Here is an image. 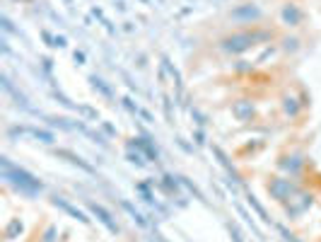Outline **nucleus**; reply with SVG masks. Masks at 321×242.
<instances>
[{
	"mask_svg": "<svg viewBox=\"0 0 321 242\" xmlns=\"http://www.w3.org/2000/svg\"><path fill=\"white\" fill-rule=\"evenodd\" d=\"M92 208H94V213L99 215V221L104 225H109V230H114V233H116V225L111 223V218H109V213H106V211H104V208H101V206H92Z\"/></svg>",
	"mask_w": 321,
	"mask_h": 242,
	"instance_id": "nucleus-2",
	"label": "nucleus"
},
{
	"mask_svg": "<svg viewBox=\"0 0 321 242\" xmlns=\"http://www.w3.org/2000/svg\"><path fill=\"white\" fill-rule=\"evenodd\" d=\"M251 41H254V37H249V34H244V37H229L225 39L220 44L222 51H232V54H237V51H244V49L251 46Z\"/></svg>",
	"mask_w": 321,
	"mask_h": 242,
	"instance_id": "nucleus-1",
	"label": "nucleus"
}]
</instances>
